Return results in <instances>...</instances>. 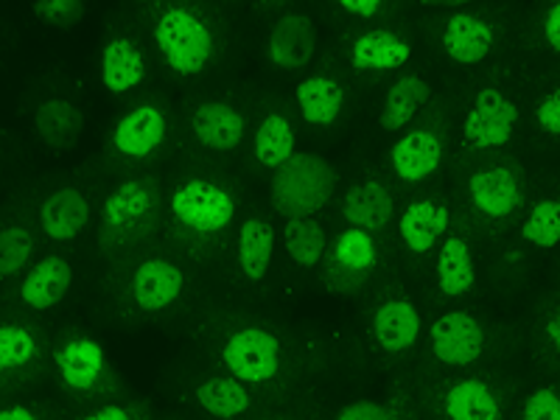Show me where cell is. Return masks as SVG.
I'll return each mask as SVG.
<instances>
[{
  "instance_id": "1",
  "label": "cell",
  "mask_w": 560,
  "mask_h": 420,
  "mask_svg": "<svg viewBox=\"0 0 560 420\" xmlns=\"http://www.w3.org/2000/svg\"><path fill=\"white\" fill-rule=\"evenodd\" d=\"M213 368L247 384L264 401L280 398L294 387L298 359L289 339L272 325L249 317L208 319L197 331Z\"/></svg>"
},
{
  "instance_id": "2",
  "label": "cell",
  "mask_w": 560,
  "mask_h": 420,
  "mask_svg": "<svg viewBox=\"0 0 560 420\" xmlns=\"http://www.w3.org/2000/svg\"><path fill=\"white\" fill-rule=\"evenodd\" d=\"M152 43L177 77H199L219 57V37L210 18L185 3L154 9Z\"/></svg>"
},
{
  "instance_id": "3",
  "label": "cell",
  "mask_w": 560,
  "mask_h": 420,
  "mask_svg": "<svg viewBox=\"0 0 560 420\" xmlns=\"http://www.w3.org/2000/svg\"><path fill=\"white\" fill-rule=\"evenodd\" d=\"M168 219L174 228L191 242H210L219 238L233 224L238 210L236 194L217 177H183L174 183L166 199Z\"/></svg>"
},
{
  "instance_id": "4",
  "label": "cell",
  "mask_w": 560,
  "mask_h": 420,
  "mask_svg": "<svg viewBox=\"0 0 560 420\" xmlns=\"http://www.w3.org/2000/svg\"><path fill=\"white\" fill-rule=\"evenodd\" d=\"M420 401L440 420H504L510 387L488 373H454L420 389Z\"/></svg>"
},
{
  "instance_id": "5",
  "label": "cell",
  "mask_w": 560,
  "mask_h": 420,
  "mask_svg": "<svg viewBox=\"0 0 560 420\" xmlns=\"http://www.w3.org/2000/svg\"><path fill=\"white\" fill-rule=\"evenodd\" d=\"M160 188L154 177L124 179L102 202V242L127 247L143 238L158 222Z\"/></svg>"
},
{
  "instance_id": "6",
  "label": "cell",
  "mask_w": 560,
  "mask_h": 420,
  "mask_svg": "<svg viewBox=\"0 0 560 420\" xmlns=\"http://www.w3.org/2000/svg\"><path fill=\"white\" fill-rule=\"evenodd\" d=\"M488 325L471 312L440 314L427 334V353L434 368L463 373L488 357Z\"/></svg>"
},
{
  "instance_id": "7",
  "label": "cell",
  "mask_w": 560,
  "mask_h": 420,
  "mask_svg": "<svg viewBox=\"0 0 560 420\" xmlns=\"http://www.w3.org/2000/svg\"><path fill=\"white\" fill-rule=\"evenodd\" d=\"M337 185V172L314 154H294L287 166L275 172L272 202L287 219L312 217L323 208Z\"/></svg>"
},
{
  "instance_id": "8",
  "label": "cell",
  "mask_w": 560,
  "mask_h": 420,
  "mask_svg": "<svg viewBox=\"0 0 560 420\" xmlns=\"http://www.w3.org/2000/svg\"><path fill=\"white\" fill-rule=\"evenodd\" d=\"M54 368L62 387L82 398L107 395L115 389V373L102 342L82 331H70L54 345Z\"/></svg>"
},
{
  "instance_id": "9",
  "label": "cell",
  "mask_w": 560,
  "mask_h": 420,
  "mask_svg": "<svg viewBox=\"0 0 560 420\" xmlns=\"http://www.w3.org/2000/svg\"><path fill=\"white\" fill-rule=\"evenodd\" d=\"M188 289L183 267L168 255H147L127 275L124 298L135 314H166L183 300Z\"/></svg>"
},
{
  "instance_id": "10",
  "label": "cell",
  "mask_w": 560,
  "mask_h": 420,
  "mask_svg": "<svg viewBox=\"0 0 560 420\" xmlns=\"http://www.w3.org/2000/svg\"><path fill=\"white\" fill-rule=\"evenodd\" d=\"M518 104L499 88L477 90L463 118V143L474 152L508 147L518 127Z\"/></svg>"
},
{
  "instance_id": "11",
  "label": "cell",
  "mask_w": 560,
  "mask_h": 420,
  "mask_svg": "<svg viewBox=\"0 0 560 420\" xmlns=\"http://www.w3.org/2000/svg\"><path fill=\"white\" fill-rule=\"evenodd\" d=\"M183 401L213 420H244L264 407L261 395L222 370L188 378L183 387Z\"/></svg>"
},
{
  "instance_id": "12",
  "label": "cell",
  "mask_w": 560,
  "mask_h": 420,
  "mask_svg": "<svg viewBox=\"0 0 560 420\" xmlns=\"http://www.w3.org/2000/svg\"><path fill=\"white\" fill-rule=\"evenodd\" d=\"M420 312L404 292H387L373 303L368 331L376 350L387 359L409 357L420 342Z\"/></svg>"
},
{
  "instance_id": "13",
  "label": "cell",
  "mask_w": 560,
  "mask_h": 420,
  "mask_svg": "<svg viewBox=\"0 0 560 420\" xmlns=\"http://www.w3.org/2000/svg\"><path fill=\"white\" fill-rule=\"evenodd\" d=\"M468 202L485 222H504L524 205L522 174L508 163L479 166L468 177Z\"/></svg>"
},
{
  "instance_id": "14",
  "label": "cell",
  "mask_w": 560,
  "mask_h": 420,
  "mask_svg": "<svg viewBox=\"0 0 560 420\" xmlns=\"http://www.w3.org/2000/svg\"><path fill=\"white\" fill-rule=\"evenodd\" d=\"M382 249L373 233L345 228L334 247H328V287L334 292H353L364 287V280L376 272Z\"/></svg>"
},
{
  "instance_id": "15",
  "label": "cell",
  "mask_w": 560,
  "mask_h": 420,
  "mask_svg": "<svg viewBox=\"0 0 560 420\" xmlns=\"http://www.w3.org/2000/svg\"><path fill=\"white\" fill-rule=\"evenodd\" d=\"M440 45H443V54L454 65L471 68V65L485 62L493 54V48H497V28L479 12L457 9L448 18H443Z\"/></svg>"
},
{
  "instance_id": "16",
  "label": "cell",
  "mask_w": 560,
  "mask_h": 420,
  "mask_svg": "<svg viewBox=\"0 0 560 420\" xmlns=\"http://www.w3.org/2000/svg\"><path fill=\"white\" fill-rule=\"evenodd\" d=\"M389 168L401 183L420 185L434 177L443 163V132L434 127H415L389 149Z\"/></svg>"
},
{
  "instance_id": "17",
  "label": "cell",
  "mask_w": 560,
  "mask_h": 420,
  "mask_svg": "<svg viewBox=\"0 0 560 420\" xmlns=\"http://www.w3.org/2000/svg\"><path fill=\"white\" fill-rule=\"evenodd\" d=\"M339 213L350 228L364 230V233H382L389 228L395 217V197L389 191V185L378 177H362L345 188L342 202H339Z\"/></svg>"
},
{
  "instance_id": "18",
  "label": "cell",
  "mask_w": 560,
  "mask_h": 420,
  "mask_svg": "<svg viewBox=\"0 0 560 420\" xmlns=\"http://www.w3.org/2000/svg\"><path fill=\"white\" fill-rule=\"evenodd\" d=\"M168 118L158 104H138L113 127V149L121 158L147 160L166 143Z\"/></svg>"
},
{
  "instance_id": "19",
  "label": "cell",
  "mask_w": 560,
  "mask_h": 420,
  "mask_svg": "<svg viewBox=\"0 0 560 420\" xmlns=\"http://www.w3.org/2000/svg\"><path fill=\"white\" fill-rule=\"evenodd\" d=\"M191 132L199 147H205L208 152H236L247 132V118L236 104L224 102V98H208L194 107Z\"/></svg>"
},
{
  "instance_id": "20",
  "label": "cell",
  "mask_w": 560,
  "mask_h": 420,
  "mask_svg": "<svg viewBox=\"0 0 560 420\" xmlns=\"http://www.w3.org/2000/svg\"><path fill=\"white\" fill-rule=\"evenodd\" d=\"M452 228V208L443 197H420L398 217V238L412 255H427Z\"/></svg>"
},
{
  "instance_id": "21",
  "label": "cell",
  "mask_w": 560,
  "mask_h": 420,
  "mask_svg": "<svg viewBox=\"0 0 560 420\" xmlns=\"http://www.w3.org/2000/svg\"><path fill=\"white\" fill-rule=\"evenodd\" d=\"M412 59V43L393 28H370L350 39L348 62L359 73H387Z\"/></svg>"
},
{
  "instance_id": "22",
  "label": "cell",
  "mask_w": 560,
  "mask_h": 420,
  "mask_svg": "<svg viewBox=\"0 0 560 420\" xmlns=\"http://www.w3.org/2000/svg\"><path fill=\"white\" fill-rule=\"evenodd\" d=\"M317 48V26L308 14H280L267 39V57L280 70H300Z\"/></svg>"
},
{
  "instance_id": "23",
  "label": "cell",
  "mask_w": 560,
  "mask_h": 420,
  "mask_svg": "<svg viewBox=\"0 0 560 420\" xmlns=\"http://www.w3.org/2000/svg\"><path fill=\"white\" fill-rule=\"evenodd\" d=\"M73 283V267L65 255H45L20 280V300L32 312H48L59 306Z\"/></svg>"
},
{
  "instance_id": "24",
  "label": "cell",
  "mask_w": 560,
  "mask_h": 420,
  "mask_svg": "<svg viewBox=\"0 0 560 420\" xmlns=\"http://www.w3.org/2000/svg\"><path fill=\"white\" fill-rule=\"evenodd\" d=\"M147 54L140 51V45L132 37L118 34V37L104 43L98 77H102V84L113 96H124L129 90L140 88V84L147 82Z\"/></svg>"
},
{
  "instance_id": "25",
  "label": "cell",
  "mask_w": 560,
  "mask_h": 420,
  "mask_svg": "<svg viewBox=\"0 0 560 420\" xmlns=\"http://www.w3.org/2000/svg\"><path fill=\"white\" fill-rule=\"evenodd\" d=\"M434 287L446 300L465 298L477 287V261L468 238L454 233L443 238L434 258Z\"/></svg>"
},
{
  "instance_id": "26",
  "label": "cell",
  "mask_w": 560,
  "mask_h": 420,
  "mask_svg": "<svg viewBox=\"0 0 560 420\" xmlns=\"http://www.w3.org/2000/svg\"><path fill=\"white\" fill-rule=\"evenodd\" d=\"M90 222V202L79 188H59L39 205V228L54 242H73Z\"/></svg>"
},
{
  "instance_id": "27",
  "label": "cell",
  "mask_w": 560,
  "mask_h": 420,
  "mask_svg": "<svg viewBox=\"0 0 560 420\" xmlns=\"http://www.w3.org/2000/svg\"><path fill=\"white\" fill-rule=\"evenodd\" d=\"M275 242H278V233H275L272 222L267 217L255 213V217H247L238 224L236 261L238 272L247 283H261L267 278L275 258Z\"/></svg>"
},
{
  "instance_id": "28",
  "label": "cell",
  "mask_w": 560,
  "mask_h": 420,
  "mask_svg": "<svg viewBox=\"0 0 560 420\" xmlns=\"http://www.w3.org/2000/svg\"><path fill=\"white\" fill-rule=\"evenodd\" d=\"M432 96L434 88L423 73H404V77L389 84L378 124H382L384 132H401L404 127H409L418 118L420 109L432 102Z\"/></svg>"
},
{
  "instance_id": "29",
  "label": "cell",
  "mask_w": 560,
  "mask_h": 420,
  "mask_svg": "<svg viewBox=\"0 0 560 420\" xmlns=\"http://www.w3.org/2000/svg\"><path fill=\"white\" fill-rule=\"evenodd\" d=\"M300 115L312 127H334L345 109V84L331 73H314L294 88Z\"/></svg>"
},
{
  "instance_id": "30",
  "label": "cell",
  "mask_w": 560,
  "mask_h": 420,
  "mask_svg": "<svg viewBox=\"0 0 560 420\" xmlns=\"http://www.w3.org/2000/svg\"><path fill=\"white\" fill-rule=\"evenodd\" d=\"M294 124L283 109H269L261 118V124L255 127L253 135V154L258 160V166L278 172L294 158Z\"/></svg>"
},
{
  "instance_id": "31",
  "label": "cell",
  "mask_w": 560,
  "mask_h": 420,
  "mask_svg": "<svg viewBox=\"0 0 560 420\" xmlns=\"http://www.w3.org/2000/svg\"><path fill=\"white\" fill-rule=\"evenodd\" d=\"M34 127L51 149H73L84 127L82 109L68 98H45L34 109Z\"/></svg>"
},
{
  "instance_id": "32",
  "label": "cell",
  "mask_w": 560,
  "mask_h": 420,
  "mask_svg": "<svg viewBox=\"0 0 560 420\" xmlns=\"http://www.w3.org/2000/svg\"><path fill=\"white\" fill-rule=\"evenodd\" d=\"M43 359V337L26 323H0V378L28 373Z\"/></svg>"
},
{
  "instance_id": "33",
  "label": "cell",
  "mask_w": 560,
  "mask_h": 420,
  "mask_svg": "<svg viewBox=\"0 0 560 420\" xmlns=\"http://www.w3.org/2000/svg\"><path fill=\"white\" fill-rule=\"evenodd\" d=\"M283 247L300 269H314L328 255V230L317 217L287 219L283 224Z\"/></svg>"
},
{
  "instance_id": "34",
  "label": "cell",
  "mask_w": 560,
  "mask_h": 420,
  "mask_svg": "<svg viewBox=\"0 0 560 420\" xmlns=\"http://www.w3.org/2000/svg\"><path fill=\"white\" fill-rule=\"evenodd\" d=\"M522 238L538 249L560 244V199H541L529 208L522 222Z\"/></svg>"
},
{
  "instance_id": "35",
  "label": "cell",
  "mask_w": 560,
  "mask_h": 420,
  "mask_svg": "<svg viewBox=\"0 0 560 420\" xmlns=\"http://www.w3.org/2000/svg\"><path fill=\"white\" fill-rule=\"evenodd\" d=\"M34 247V233L23 224H9L0 230V280H9L20 275L32 261Z\"/></svg>"
},
{
  "instance_id": "36",
  "label": "cell",
  "mask_w": 560,
  "mask_h": 420,
  "mask_svg": "<svg viewBox=\"0 0 560 420\" xmlns=\"http://www.w3.org/2000/svg\"><path fill=\"white\" fill-rule=\"evenodd\" d=\"M513 420H560V384H538L518 401Z\"/></svg>"
},
{
  "instance_id": "37",
  "label": "cell",
  "mask_w": 560,
  "mask_h": 420,
  "mask_svg": "<svg viewBox=\"0 0 560 420\" xmlns=\"http://www.w3.org/2000/svg\"><path fill=\"white\" fill-rule=\"evenodd\" d=\"M32 9L34 18L54 28H73L88 14V7L79 0H37Z\"/></svg>"
},
{
  "instance_id": "38",
  "label": "cell",
  "mask_w": 560,
  "mask_h": 420,
  "mask_svg": "<svg viewBox=\"0 0 560 420\" xmlns=\"http://www.w3.org/2000/svg\"><path fill=\"white\" fill-rule=\"evenodd\" d=\"M77 420H149V409L143 404L104 401L79 415Z\"/></svg>"
},
{
  "instance_id": "39",
  "label": "cell",
  "mask_w": 560,
  "mask_h": 420,
  "mask_svg": "<svg viewBox=\"0 0 560 420\" xmlns=\"http://www.w3.org/2000/svg\"><path fill=\"white\" fill-rule=\"evenodd\" d=\"M538 345H541V357L560 368V303L544 314L541 328H538Z\"/></svg>"
},
{
  "instance_id": "40",
  "label": "cell",
  "mask_w": 560,
  "mask_h": 420,
  "mask_svg": "<svg viewBox=\"0 0 560 420\" xmlns=\"http://www.w3.org/2000/svg\"><path fill=\"white\" fill-rule=\"evenodd\" d=\"M334 420H393V404L376 401V398H357L345 404Z\"/></svg>"
},
{
  "instance_id": "41",
  "label": "cell",
  "mask_w": 560,
  "mask_h": 420,
  "mask_svg": "<svg viewBox=\"0 0 560 420\" xmlns=\"http://www.w3.org/2000/svg\"><path fill=\"white\" fill-rule=\"evenodd\" d=\"M535 124L544 135L560 138V84L558 88L547 90L541 102L535 104Z\"/></svg>"
},
{
  "instance_id": "42",
  "label": "cell",
  "mask_w": 560,
  "mask_h": 420,
  "mask_svg": "<svg viewBox=\"0 0 560 420\" xmlns=\"http://www.w3.org/2000/svg\"><path fill=\"white\" fill-rule=\"evenodd\" d=\"M339 12L357 20H373L384 12V3L378 0H339Z\"/></svg>"
},
{
  "instance_id": "43",
  "label": "cell",
  "mask_w": 560,
  "mask_h": 420,
  "mask_svg": "<svg viewBox=\"0 0 560 420\" xmlns=\"http://www.w3.org/2000/svg\"><path fill=\"white\" fill-rule=\"evenodd\" d=\"M541 32L549 48H552L555 54H560V3H555V7H549L547 12H544Z\"/></svg>"
},
{
  "instance_id": "44",
  "label": "cell",
  "mask_w": 560,
  "mask_h": 420,
  "mask_svg": "<svg viewBox=\"0 0 560 420\" xmlns=\"http://www.w3.org/2000/svg\"><path fill=\"white\" fill-rule=\"evenodd\" d=\"M389 404H393V420H418V407L407 389H395Z\"/></svg>"
},
{
  "instance_id": "45",
  "label": "cell",
  "mask_w": 560,
  "mask_h": 420,
  "mask_svg": "<svg viewBox=\"0 0 560 420\" xmlns=\"http://www.w3.org/2000/svg\"><path fill=\"white\" fill-rule=\"evenodd\" d=\"M0 420H45V418L37 407H28V404H9V407H0Z\"/></svg>"
},
{
  "instance_id": "46",
  "label": "cell",
  "mask_w": 560,
  "mask_h": 420,
  "mask_svg": "<svg viewBox=\"0 0 560 420\" xmlns=\"http://www.w3.org/2000/svg\"><path fill=\"white\" fill-rule=\"evenodd\" d=\"M258 420H306V418H300V415L294 412H269V415H261Z\"/></svg>"
},
{
  "instance_id": "47",
  "label": "cell",
  "mask_w": 560,
  "mask_h": 420,
  "mask_svg": "<svg viewBox=\"0 0 560 420\" xmlns=\"http://www.w3.org/2000/svg\"><path fill=\"white\" fill-rule=\"evenodd\" d=\"M202 420H213V418H202Z\"/></svg>"
}]
</instances>
